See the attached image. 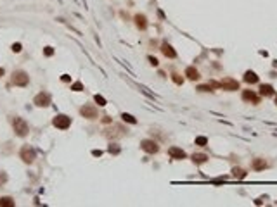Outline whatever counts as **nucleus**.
<instances>
[{
	"instance_id": "13",
	"label": "nucleus",
	"mask_w": 277,
	"mask_h": 207,
	"mask_svg": "<svg viewBox=\"0 0 277 207\" xmlns=\"http://www.w3.org/2000/svg\"><path fill=\"white\" fill-rule=\"evenodd\" d=\"M135 24H137L138 29H145L147 28V19H145L144 14H137L135 16Z\"/></svg>"
},
{
	"instance_id": "11",
	"label": "nucleus",
	"mask_w": 277,
	"mask_h": 207,
	"mask_svg": "<svg viewBox=\"0 0 277 207\" xmlns=\"http://www.w3.org/2000/svg\"><path fill=\"white\" fill-rule=\"evenodd\" d=\"M168 154H170L172 159H185V152L182 150V148H179V147H170Z\"/></svg>"
},
{
	"instance_id": "7",
	"label": "nucleus",
	"mask_w": 277,
	"mask_h": 207,
	"mask_svg": "<svg viewBox=\"0 0 277 207\" xmlns=\"http://www.w3.org/2000/svg\"><path fill=\"white\" fill-rule=\"evenodd\" d=\"M33 102L36 107H48L50 105V95H48L47 92H42V93H38V95L35 97Z\"/></svg>"
},
{
	"instance_id": "4",
	"label": "nucleus",
	"mask_w": 277,
	"mask_h": 207,
	"mask_svg": "<svg viewBox=\"0 0 277 207\" xmlns=\"http://www.w3.org/2000/svg\"><path fill=\"white\" fill-rule=\"evenodd\" d=\"M12 83L16 86H26L30 83V76L24 71H16V73H12Z\"/></svg>"
},
{
	"instance_id": "2",
	"label": "nucleus",
	"mask_w": 277,
	"mask_h": 207,
	"mask_svg": "<svg viewBox=\"0 0 277 207\" xmlns=\"http://www.w3.org/2000/svg\"><path fill=\"white\" fill-rule=\"evenodd\" d=\"M52 124H54L57 130H68L69 126H71V117L66 116V114H57L52 119Z\"/></svg>"
},
{
	"instance_id": "16",
	"label": "nucleus",
	"mask_w": 277,
	"mask_h": 207,
	"mask_svg": "<svg viewBox=\"0 0 277 207\" xmlns=\"http://www.w3.org/2000/svg\"><path fill=\"white\" fill-rule=\"evenodd\" d=\"M244 81H246V83H256V81H258L256 73H253V71H246V73H244Z\"/></svg>"
},
{
	"instance_id": "31",
	"label": "nucleus",
	"mask_w": 277,
	"mask_h": 207,
	"mask_svg": "<svg viewBox=\"0 0 277 207\" xmlns=\"http://www.w3.org/2000/svg\"><path fill=\"white\" fill-rule=\"evenodd\" d=\"M149 62H151L152 66H158V59L156 57H149Z\"/></svg>"
},
{
	"instance_id": "34",
	"label": "nucleus",
	"mask_w": 277,
	"mask_h": 207,
	"mask_svg": "<svg viewBox=\"0 0 277 207\" xmlns=\"http://www.w3.org/2000/svg\"><path fill=\"white\" fill-rule=\"evenodd\" d=\"M0 76H4V69L0 68Z\"/></svg>"
},
{
	"instance_id": "21",
	"label": "nucleus",
	"mask_w": 277,
	"mask_h": 207,
	"mask_svg": "<svg viewBox=\"0 0 277 207\" xmlns=\"http://www.w3.org/2000/svg\"><path fill=\"white\" fill-rule=\"evenodd\" d=\"M94 100H95V104L97 105H101V107H104V105H106V98H104L102 95H99V93H95V95H94Z\"/></svg>"
},
{
	"instance_id": "35",
	"label": "nucleus",
	"mask_w": 277,
	"mask_h": 207,
	"mask_svg": "<svg viewBox=\"0 0 277 207\" xmlns=\"http://www.w3.org/2000/svg\"><path fill=\"white\" fill-rule=\"evenodd\" d=\"M275 104H277V97H275Z\"/></svg>"
},
{
	"instance_id": "1",
	"label": "nucleus",
	"mask_w": 277,
	"mask_h": 207,
	"mask_svg": "<svg viewBox=\"0 0 277 207\" xmlns=\"http://www.w3.org/2000/svg\"><path fill=\"white\" fill-rule=\"evenodd\" d=\"M12 128H14V133L17 135V136H26L28 135V131H30V126H28V123L23 119V117L19 116H14L12 117Z\"/></svg>"
},
{
	"instance_id": "9",
	"label": "nucleus",
	"mask_w": 277,
	"mask_h": 207,
	"mask_svg": "<svg viewBox=\"0 0 277 207\" xmlns=\"http://www.w3.org/2000/svg\"><path fill=\"white\" fill-rule=\"evenodd\" d=\"M140 147H142V150L147 152V154H156L158 152V143L156 142H152V140H142V143H140Z\"/></svg>"
},
{
	"instance_id": "25",
	"label": "nucleus",
	"mask_w": 277,
	"mask_h": 207,
	"mask_svg": "<svg viewBox=\"0 0 277 207\" xmlns=\"http://www.w3.org/2000/svg\"><path fill=\"white\" fill-rule=\"evenodd\" d=\"M5 181H7V174L4 171H0V186L5 185Z\"/></svg>"
},
{
	"instance_id": "12",
	"label": "nucleus",
	"mask_w": 277,
	"mask_h": 207,
	"mask_svg": "<svg viewBox=\"0 0 277 207\" xmlns=\"http://www.w3.org/2000/svg\"><path fill=\"white\" fill-rule=\"evenodd\" d=\"M161 52L166 55V57H170V59H175L177 57V52L172 48V45H168V43H163L161 45Z\"/></svg>"
},
{
	"instance_id": "33",
	"label": "nucleus",
	"mask_w": 277,
	"mask_h": 207,
	"mask_svg": "<svg viewBox=\"0 0 277 207\" xmlns=\"http://www.w3.org/2000/svg\"><path fill=\"white\" fill-rule=\"evenodd\" d=\"M92 154H94V155H97V157H99V155L102 154V152H101V150H92Z\"/></svg>"
},
{
	"instance_id": "15",
	"label": "nucleus",
	"mask_w": 277,
	"mask_h": 207,
	"mask_svg": "<svg viewBox=\"0 0 277 207\" xmlns=\"http://www.w3.org/2000/svg\"><path fill=\"white\" fill-rule=\"evenodd\" d=\"M260 93L265 95V97L274 95V86H272V85H262V86H260Z\"/></svg>"
},
{
	"instance_id": "29",
	"label": "nucleus",
	"mask_w": 277,
	"mask_h": 207,
	"mask_svg": "<svg viewBox=\"0 0 277 207\" xmlns=\"http://www.w3.org/2000/svg\"><path fill=\"white\" fill-rule=\"evenodd\" d=\"M12 50H14V52H21V50H23L21 43H14V45H12Z\"/></svg>"
},
{
	"instance_id": "14",
	"label": "nucleus",
	"mask_w": 277,
	"mask_h": 207,
	"mask_svg": "<svg viewBox=\"0 0 277 207\" xmlns=\"http://www.w3.org/2000/svg\"><path fill=\"white\" fill-rule=\"evenodd\" d=\"M185 76L189 78V80H192V81L199 80V73H198V69H194V68H187L185 69Z\"/></svg>"
},
{
	"instance_id": "26",
	"label": "nucleus",
	"mask_w": 277,
	"mask_h": 207,
	"mask_svg": "<svg viewBox=\"0 0 277 207\" xmlns=\"http://www.w3.org/2000/svg\"><path fill=\"white\" fill-rule=\"evenodd\" d=\"M43 54L47 55V57H50V55L54 54V48H52V47H45V48H43Z\"/></svg>"
},
{
	"instance_id": "3",
	"label": "nucleus",
	"mask_w": 277,
	"mask_h": 207,
	"mask_svg": "<svg viewBox=\"0 0 277 207\" xmlns=\"http://www.w3.org/2000/svg\"><path fill=\"white\" fill-rule=\"evenodd\" d=\"M125 133H126V130H125L123 126H120V124H113L111 128H106L104 130V136H107V138H120V136H123Z\"/></svg>"
},
{
	"instance_id": "30",
	"label": "nucleus",
	"mask_w": 277,
	"mask_h": 207,
	"mask_svg": "<svg viewBox=\"0 0 277 207\" xmlns=\"http://www.w3.org/2000/svg\"><path fill=\"white\" fill-rule=\"evenodd\" d=\"M61 80H62L64 83H68V81H71V76H69V74H62V76H61Z\"/></svg>"
},
{
	"instance_id": "8",
	"label": "nucleus",
	"mask_w": 277,
	"mask_h": 207,
	"mask_svg": "<svg viewBox=\"0 0 277 207\" xmlns=\"http://www.w3.org/2000/svg\"><path fill=\"white\" fill-rule=\"evenodd\" d=\"M218 86H222L223 90H227V92H234V90L239 88V83L235 81V80H230V78H225V80H222L218 83Z\"/></svg>"
},
{
	"instance_id": "23",
	"label": "nucleus",
	"mask_w": 277,
	"mask_h": 207,
	"mask_svg": "<svg viewBox=\"0 0 277 207\" xmlns=\"http://www.w3.org/2000/svg\"><path fill=\"white\" fill-rule=\"evenodd\" d=\"M196 145H199V147L208 145V138L206 136H198V138H196Z\"/></svg>"
},
{
	"instance_id": "32",
	"label": "nucleus",
	"mask_w": 277,
	"mask_h": 207,
	"mask_svg": "<svg viewBox=\"0 0 277 207\" xmlns=\"http://www.w3.org/2000/svg\"><path fill=\"white\" fill-rule=\"evenodd\" d=\"M199 90H201V92H210L211 86H210V85H206V86H199Z\"/></svg>"
},
{
	"instance_id": "5",
	"label": "nucleus",
	"mask_w": 277,
	"mask_h": 207,
	"mask_svg": "<svg viewBox=\"0 0 277 207\" xmlns=\"http://www.w3.org/2000/svg\"><path fill=\"white\" fill-rule=\"evenodd\" d=\"M19 155H21V159H23L26 164H31V162L35 160V157H36V154H35V148H33V147H30V145H24V147L21 148Z\"/></svg>"
},
{
	"instance_id": "6",
	"label": "nucleus",
	"mask_w": 277,
	"mask_h": 207,
	"mask_svg": "<svg viewBox=\"0 0 277 207\" xmlns=\"http://www.w3.org/2000/svg\"><path fill=\"white\" fill-rule=\"evenodd\" d=\"M80 114H82L85 119H97L99 117V112H97V107L92 105V104H87L80 109Z\"/></svg>"
},
{
	"instance_id": "28",
	"label": "nucleus",
	"mask_w": 277,
	"mask_h": 207,
	"mask_svg": "<svg viewBox=\"0 0 277 207\" xmlns=\"http://www.w3.org/2000/svg\"><path fill=\"white\" fill-rule=\"evenodd\" d=\"M173 81L177 83V85H182V81H184V80H182L179 74H173Z\"/></svg>"
},
{
	"instance_id": "27",
	"label": "nucleus",
	"mask_w": 277,
	"mask_h": 207,
	"mask_svg": "<svg viewBox=\"0 0 277 207\" xmlns=\"http://www.w3.org/2000/svg\"><path fill=\"white\" fill-rule=\"evenodd\" d=\"M109 154H120V147H118V145L109 147Z\"/></svg>"
},
{
	"instance_id": "24",
	"label": "nucleus",
	"mask_w": 277,
	"mask_h": 207,
	"mask_svg": "<svg viewBox=\"0 0 277 207\" xmlns=\"http://www.w3.org/2000/svg\"><path fill=\"white\" fill-rule=\"evenodd\" d=\"M71 90H73V92H82V90H83V85L80 81H76V83H73Z\"/></svg>"
},
{
	"instance_id": "18",
	"label": "nucleus",
	"mask_w": 277,
	"mask_h": 207,
	"mask_svg": "<svg viewBox=\"0 0 277 207\" xmlns=\"http://www.w3.org/2000/svg\"><path fill=\"white\" fill-rule=\"evenodd\" d=\"M14 206H16V202L11 197H2L0 199V207H14Z\"/></svg>"
},
{
	"instance_id": "19",
	"label": "nucleus",
	"mask_w": 277,
	"mask_h": 207,
	"mask_svg": "<svg viewBox=\"0 0 277 207\" xmlns=\"http://www.w3.org/2000/svg\"><path fill=\"white\" fill-rule=\"evenodd\" d=\"M192 160L196 164H203V162L208 160V155H204V154H192Z\"/></svg>"
},
{
	"instance_id": "17",
	"label": "nucleus",
	"mask_w": 277,
	"mask_h": 207,
	"mask_svg": "<svg viewBox=\"0 0 277 207\" xmlns=\"http://www.w3.org/2000/svg\"><path fill=\"white\" fill-rule=\"evenodd\" d=\"M267 167V162L263 160V159H255L253 160V169L255 171H262V169H265Z\"/></svg>"
},
{
	"instance_id": "22",
	"label": "nucleus",
	"mask_w": 277,
	"mask_h": 207,
	"mask_svg": "<svg viewBox=\"0 0 277 207\" xmlns=\"http://www.w3.org/2000/svg\"><path fill=\"white\" fill-rule=\"evenodd\" d=\"M232 174H234L235 178H239V179L246 178V171H244V169H239V167H237V169H234V171H232Z\"/></svg>"
},
{
	"instance_id": "10",
	"label": "nucleus",
	"mask_w": 277,
	"mask_h": 207,
	"mask_svg": "<svg viewBox=\"0 0 277 207\" xmlns=\"http://www.w3.org/2000/svg\"><path fill=\"white\" fill-rule=\"evenodd\" d=\"M242 98H244L246 102H251V104L260 102V97L256 95L255 92H251V90H244V92H242Z\"/></svg>"
},
{
	"instance_id": "20",
	"label": "nucleus",
	"mask_w": 277,
	"mask_h": 207,
	"mask_svg": "<svg viewBox=\"0 0 277 207\" xmlns=\"http://www.w3.org/2000/svg\"><path fill=\"white\" fill-rule=\"evenodd\" d=\"M121 119H123V121H126V123H130V124H137V119L132 116V114H126V112H123V114H121Z\"/></svg>"
}]
</instances>
